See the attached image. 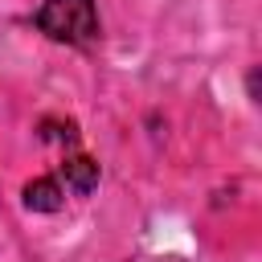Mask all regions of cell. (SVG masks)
I'll return each mask as SVG.
<instances>
[{
    "label": "cell",
    "mask_w": 262,
    "mask_h": 262,
    "mask_svg": "<svg viewBox=\"0 0 262 262\" xmlns=\"http://www.w3.org/2000/svg\"><path fill=\"white\" fill-rule=\"evenodd\" d=\"M33 20L49 41H61V45H90L98 37L94 0H45Z\"/></svg>",
    "instance_id": "6da1fadb"
},
{
    "label": "cell",
    "mask_w": 262,
    "mask_h": 262,
    "mask_svg": "<svg viewBox=\"0 0 262 262\" xmlns=\"http://www.w3.org/2000/svg\"><path fill=\"white\" fill-rule=\"evenodd\" d=\"M61 205H66V192H61V184L53 176H41V180L25 184V209H33V213H57Z\"/></svg>",
    "instance_id": "7a4b0ae2"
},
{
    "label": "cell",
    "mask_w": 262,
    "mask_h": 262,
    "mask_svg": "<svg viewBox=\"0 0 262 262\" xmlns=\"http://www.w3.org/2000/svg\"><path fill=\"white\" fill-rule=\"evenodd\" d=\"M61 176H66V184H70L74 192H94V184H98V164H94L90 156H70V160L61 164Z\"/></svg>",
    "instance_id": "3957f363"
}]
</instances>
